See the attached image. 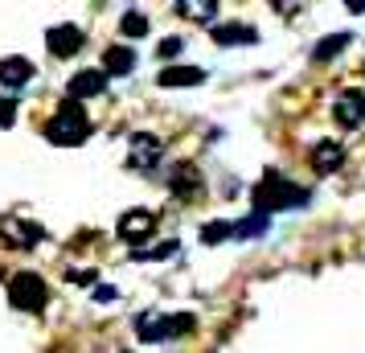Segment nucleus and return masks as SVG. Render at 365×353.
<instances>
[{"label": "nucleus", "instance_id": "1", "mask_svg": "<svg viewBox=\"0 0 365 353\" xmlns=\"http://www.w3.org/2000/svg\"><path fill=\"white\" fill-rule=\"evenodd\" d=\"M250 202H255V214H279V210H287V205H304L308 202V193L304 189H296L283 173H263V181L250 189Z\"/></svg>", "mask_w": 365, "mask_h": 353}, {"label": "nucleus", "instance_id": "2", "mask_svg": "<svg viewBox=\"0 0 365 353\" xmlns=\"http://www.w3.org/2000/svg\"><path fill=\"white\" fill-rule=\"evenodd\" d=\"M86 135H91V116L74 99L62 103L50 116V123H46V140L58 144V148H74V144H83Z\"/></svg>", "mask_w": 365, "mask_h": 353}, {"label": "nucleus", "instance_id": "3", "mask_svg": "<svg viewBox=\"0 0 365 353\" xmlns=\"http://www.w3.org/2000/svg\"><path fill=\"white\" fill-rule=\"evenodd\" d=\"M197 320L193 312H140L135 317V337L144 345H156V341H168V337H181V333H193Z\"/></svg>", "mask_w": 365, "mask_h": 353}, {"label": "nucleus", "instance_id": "4", "mask_svg": "<svg viewBox=\"0 0 365 353\" xmlns=\"http://www.w3.org/2000/svg\"><path fill=\"white\" fill-rule=\"evenodd\" d=\"M46 300H50V287H46L41 275H34V271H17V275L9 280V304H13L17 312H41Z\"/></svg>", "mask_w": 365, "mask_h": 353}, {"label": "nucleus", "instance_id": "5", "mask_svg": "<svg viewBox=\"0 0 365 353\" xmlns=\"http://www.w3.org/2000/svg\"><path fill=\"white\" fill-rule=\"evenodd\" d=\"M0 238L9 247H17V251H29L34 242H41V226H34V222L21 218V214H9V218H0Z\"/></svg>", "mask_w": 365, "mask_h": 353}, {"label": "nucleus", "instance_id": "6", "mask_svg": "<svg viewBox=\"0 0 365 353\" xmlns=\"http://www.w3.org/2000/svg\"><path fill=\"white\" fill-rule=\"evenodd\" d=\"M160 135H152V132H135L132 140H128V165L132 168H152V165H160Z\"/></svg>", "mask_w": 365, "mask_h": 353}, {"label": "nucleus", "instance_id": "7", "mask_svg": "<svg viewBox=\"0 0 365 353\" xmlns=\"http://www.w3.org/2000/svg\"><path fill=\"white\" fill-rule=\"evenodd\" d=\"M332 119L341 128H361L365 123V91H341L332 103Z\"/></svg>", "mask_w": 365, "mask_h": 353}, {"label": "nucleus", "instance_id": "8", "mask_svg": "<svg viewBox=\"0 0 365 353\" xmlns=\"http://www.w3.org/2000/svg\"><path fill=\"white\" fill-rule=\"evenodd\" d=\"M83 29L78 25H53L50 34H46V46H50L53 58H70V53H78L83 50Z\"/></svg>", "mask_w": 365, "mask_h": 353}, {"label": "nucleus", "instance_id": "9", "mask_svg": "<svg viewBox=\"0 0 365 353\" xmlns=\"http://www.w3.org/2000/svg\"><path fill=\"white\" fill-rule=\"evenodd\" d=\"M103 91H107V74H103V70H78V74H74V78H70L66 83V95L74 103L78 99H91V95H103Z\"/></svg>", "mask_w": 365, "mask_h": 353}, {"label": "nucleus", "instance_id": "10", "mask_svg": "<svg viewBox=\"0 0 365 353\" xmlns=\"http://www.w3.org/2000/svg\"><path fill=\"white\" fill-rule=\"evenodd\" d=\"M168 189H173V198L177 202H193V198H201V173L193 165H177L173 168V181H168Z\"/></svg>", "mask_w": 365, "mask_h": 353}, {"label": "nucleus", "instance_id": "11", "mask_svg": "<svg viewBox=\"0 0 365 353\" xmlns=\"http://www.w3.org/2000/svg\"><path fill=\"white\" fill-rule=\"evenodd\" d=\"M152 226H156V214L152 210H128L123 218H119V238H128V242H135V238L152 235Z\"/></svg>", "mask_w": 365, "mask_h": 353}, {"label": "nucleus", "instance_id": "12", "mask_svg": "<svg viewBox=\"0 0 365 353\" xmlns=\"http://www.w3.org/2000/svg\"><path fill=\"white\" fill-rule=\"evenodd\" d=\"M37 70L29 58H4L0 62V83L9 86V91H21V86H29V78H34Z\"/></svg>", "mask_w": 365, "mask_h": 353}, {"label": "nucleus", "instance_id": "13", "mask_svg": "<svg viewBox=\"0 0 365 353\" xmlns=\"http://www.w3.org/2000/svg\"><path fill=\"white\" fill-rule=\"evenodd\" d=\"M217 46H255L259 41V29L255 25H214L210 29Z\"/></svg>", "mask_w": 365, "mask_h": 353}, {"label": "nucleus", "instance_id": "14", "mask_svg": "<svg viewBox=\"0 0 365 353\" xmlns=\"http://www.w3.org/2000/svg\"><path fill=\"white\" fill-rule=\"evenodd\" d=\"M135 70V50L128 46H111V50H103V74L111 78V74H132Z\"/></svg>", "mask_w": 365, "mask_h": 353}, {"label": "nucleus", "instance_id": "15", "mask_svg": "<svg viewBox=\"0 0 365 353\" xmlns=\"http://www.w3.org/2000/svg\"><path fill=\"white\" fill-rule=\"evenodd\" d=\"M341 165H345V148H341V144L324 140V144H316L312 148V168L316 173H336Z\"/></svg>", "mask_w": 365, "mask_h": 353}, {"label": "nucleus", "instance_id": "16", "mask_svg": "<svg viewBox=\"0 0 365 353\" xmlns=\"http://www.w3.org/2000/svg\"><path fill=\"white\" fill-rule=\"evenodd\" d=\"M156 83L160 86H197V83H205V70H197V66H165Z\"/></svg>", "mask_w": 365, "mask_h": 353}, {"label": "nucleus", "instance_id": "17", "mask_svg": "<svg viewBox=\"0 0 365 353\" xmlns=\"http://www.w3.org/2000/svg\"><path fill=\"white\" fill-rule=\"evenodd\" d=\"M349 41H353L349 34H332V37H324V41L316 46V53H312V58H316V62H329V58H336V53L345 50Z\"/></svg>", "mask_w": 365, "mask_h": 353}, {"label": "nucleus", "instance_id": "18", "mask_svg": "<svg viewBox=\"0 0 365 353\" xmlns=\"http://www.w3.org/2000/svg\"><path fill=\"white\" fill-rule=\"evenodd\" d=\"M177 247H181V242L168 238V242H160V247H140V251H132V259H140V263H148V259H173Z\"/></svg>", "mask_w": 365, "mask_h": 353}, {"label": "nucleus", "instance_id": "19", "mask_svg": "<svg viewBox=\"0 0 365 353\" xmlns=\"http://www.w3.org/2000/svg\"><path fill=\"white\" fill-rule=\"evenodd\" d=\"M119 29H123V37H144L148 34V17L144 13H123V21H119Z\"/></svg>", "mask_w": 365, "mask_h": 353}, {"label": "nucleus", "instance_id": "20", "mask_svg": "<svg viewBox=\"0 0 365 353\" xmlns=\"http://www.w3.org/2000/svg\"><path fill=\"white\" fill-rule=\"evenodd\" d=\"M230 235H234L230 222H205V226H201V242H205V247H214V242H222V238H230Z\"/></svg>", "mask_w": 365, "mask_h": 353}, {"label": "nucleus", "instance_id": "21", "mask_svg": "<svg viewBox=\"0 0 365 353\" xmlns=\"http://www.w3.org/2000/svg\"><path fill=\"white\" fill-rule=\"evenodd\" d=\"M267 230V218L263 214H250L247 222H238V226H234V238H250V235H263Z\"/></svg>", "mask_w": 365, "mask_h": 353}, {"label": "nucleus", "instance_id": "22", "mask_svg": "<svg viewBox=\"0 0 365 353\" xmlns=\"http://www.w3.org/2000/svg\"><path fill=\"white\" fill-rule=\"evenodd\" d=\"M177 9H181V13H197V21H210L217 13L214 0H205V4H177Z\"/></svg>", "mask_w": 365, "mask_h": 353}, {"label": "nucleus", "instance_id": "23", "mask_svg": "<svg viewBox=\"0 0 365 353\" xmlns=\"http://www.w3.org/2000/svg\"><path fill=\"white\" fill-rule=\"evenodd\" d=\"M177 53H181V37H165V41H160V50H156V58H177Z\"/></svg>", "mask_w": 365, "mask_h": 353}, {"label": "nucleus", "instance_id": "24", "mask_svg": "<svg viewBox=\"0 0 365 353\" xmlns=\"http://www.w3.org/2000/svg\"><path fill=\"white\" fill-rule=\"evenodd\" d=\"M13 119H17V103L0 99V128H13Z\"/></svg>", "mask_w": 365, "mask_h": 353}, {"label": "nucleus", "instance_id": "25", "mask_svg": "<svg viewBox=\"0 0 365 353\" xmlns=\"http://www.w3.org/2000/svg\"><path fill=\"white\" fill-rule=\"evenodd\" d=\"M349 13H365V0H349Z\"/></svg>", "mask_w": 365, "mask_h": 353}]
</instances>
